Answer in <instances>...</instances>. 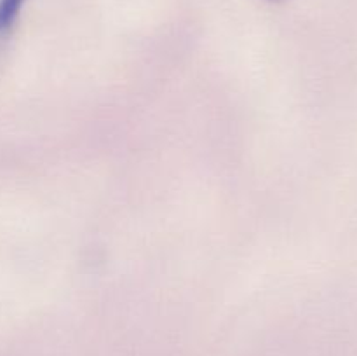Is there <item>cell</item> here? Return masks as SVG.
<instances>
[{"mask_svg": "<svg viewBox=\"0 0 357 356\" xmlns=\"http://www.w3.org/2000/svg\"><path fill=\"white\" fill-rule=\"evenodd\" d=\"M24 0H0V34H6L16 23Z\"/></svg>", "mask_w": 357, "mask_h": 356, "instance_id": "obj_1", "label": "cell"}, {"mask_svg": "<svg viewBox=\"0 0 357 356\" xmlns=\"http://www.w3.org/2000/svg\"><path fill=\"white\" fill-rule=\"evenodd\" d=\"M268 2H274V3H281V2H286V0H268Z\"/></svg>", "mask_w": 357, "mask_h": 356, "instance_id": "obj_2", "label": "cell"}]
</instances>
